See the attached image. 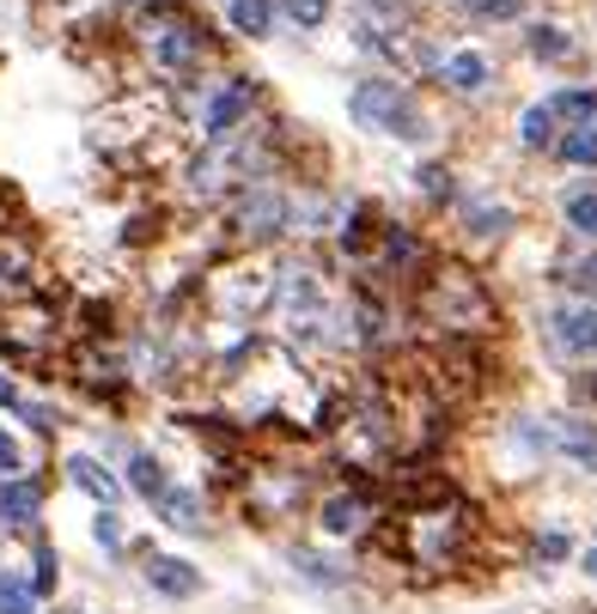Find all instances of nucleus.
<instances>
[{
  "label": "nucleus",
  "instance_id": "9",
  "mask_svg": "<svg viewBox=\"0 0 597 614\" xmlns=\"http://www.w3.org/2000/svg\"><path fill=\"white\" fill-rule=\"evenodd\" d=\"M37 505H43V487L37 481H7V487H0V517L13 523V529L37 523Z\"/></svg>",
  "mask_w": 597,
  "mask_h": 614
},
{
  "label": "nucleus",
  "instance_id": "26",
  "mask_svg": "<svg viewBox=\"0 0 597 614\" xmlns=\"http://www.w3.org/2000/svg\"><path fill=\"white\" fill-rule=\"evenodd\" d=\"M469 225H476L482 237H500V225H512V213L506 208H469Z\"/></svg>",
  "mask_w": 597,
  "mask_h": 614
},
{
  "label": "nucleus",
  "instance_id": "39",
  "mask_svg": "<svg viewBox=\"0 0 597 614\" xmlns=\"http://www.w3.org/2000/svg\"><path fill=\"white\" fill-rule=\"evenodd\" d=\"M585 572H592V578H597V548H592V554H585Z\"/></svg>",
  "mask_w": 597,
  "mask_h": 614
},
{
  "label": "nucleus",
  "instance_id": "37",
  "mask_svg": "<svg viewBox=\"0 0 597 614\" xmlns=\"http://www.w3.org/2000/svg\"><path fill=\"white\" fill-rule=\"evenodd\" d=\"M0 408H25V402H19V390H13L7 378H0Z\"/></svg>",
  "mask_w": 597,
  "mask_h": 614
},
{
  "label": "nucleus",
  "instance_id": "32",
  "mask_svg": "<svg viewBox=\"0 0 597 614\" xmlns=\"http://www.w3.org/2000/svg\"><path fill=\"white\" fill-rule=\"evenodd\" d=\"M98 542H104V548H122V529H117V517H110V511L98 517Z\"/></svg>",
  "mask_w": 597,
  "mask_h": 614
},
{
  "label": "nucleus",
  "instance_id": "22",
  "mask_svg": "<svg viewBox=\"0 0 597 614\" xmlns=\"http://www.w3.org/2000/svg\"><path fill=\"white\" fill-rule=\"evenodd\" d=\"M561 158H567V165H597V134L592 129L567 134V141H561Z\"/></svg>",
  "mask_w": 597,
  "mask_h": 614
},
{
  "label": "nucleus",
  "instance_id": "33",
  "mask_svg": "<svg viewBox=\"0 0 597 614\" xmlns=\"http://www.w3.org/2000/svg\"><path fill=\"white\" fill-rule=\"evenodd\" d=\"M13 469H19V445L0 432V475H13Z\"/></svg>",
  "mask_w": 597,
  "mask_h": 614
},
{
  "label": "nucleus",
  "instance_id": "3",
  "mask_svg": "<svg viewBox=\"0 0 597 614\" xmlns=\"http://www.w3.org/2000/svg\"><path fill=\"white\" fill-rule=\"evenodd\" d=\"M354 122H366V129H378V134H397V141H421L427 134L421 104H414V92L397 86V79H366L354 92Z\"/></svg>",
  "mask_w": 597,
  "mask_h": 614
},
{
  "label": "nucleus",
  "instance_id": "23",
  "mask_svg": "<svg viewBox=\"0 0 597 614\" xmlns=\"http://www.w3.org/2000/svg\"><path fill=\"white\" fill-rule=\"evenodd\" d=\"M372 220H378V213H372V208H354V213H347V225H342V249H366V237H372Z\"/></svg>",
  "mask_w": 597,
  "mask_h": 614
},
{
  "label": "nucleus",
  "instance_id": "31",
  "mask_svg": "<svg viewBox=\"0 0 597 614\" xmlns=\"http://www.w3.org/2000/svg\"><path fill=\"white\" fill-rule=\"evenodd\" d=\"M464 7L482 19H518V0H464Z\"/></svg>",
  "mask_w": 597,
  "mask_h": 614
},
{
  "label": "nucleus",
  "instance_id": "24",
  "mask_svg": "<svg viewBox=\"0 0 597 614\" xmlns=\"http://www.w3.org/2000/svg\"><path fill=\"white\" fill-rule=\"evenodd\" d=\"M280 7H287V19L292 25H323V19H330V0H280Z\"/></svg>",
  "mask_w": 597,
  "mask_h": 614
},
{
  "label": "nucleus",
  "instance_id": "5",
  "mask_svg": "<svg viewBox=\"0 0 597 614\" xmlns=\"http://www.w3.org/2000/svg\"><path fill=\"white\" fill-rule=\"evenodd\" d=\"M146 49H153V62H165V67H201L208 62V25H196V19H184V13H165V19H153V31H146Z\"/></svg>",
  "mask_w": 597,
  "mask_h": 614
},
{
  "label": "nucleus",
  "instance_id": "1",
  "mask_svg": "<svg viewBox=\"0 0 597 614\" xmlns=\"http://www.w3.org/2000/svg\"><path fill=\"white\" fill-rule=\"evenodd\" d=\"M476 542V511H464L457 499H439V505H414L402 517V529H390V548H397L402 566H414L421 578L452 572L457 560Z\"/></svg>",
  "mask_w": 597,
  "mask_h": 614
},
{
  "label": "nucleus",
  "instance_id": "38",
  "mask_svg": "<svg viewBox=\"0 0 597 614\" xmlns=\"http://www.w3.org/2000/svg\"><path fill=\"white\" fill-rule=\"evenodd\" d=\"M7 220H13V201L0 196V232H7Z\"/></svg>",
  "mask_w": 597,
  "mask_h": 614
},
{
  "label": "nucleus",
  "instance_id": "34",
  "mask_svg": "<svg viewBox=\"0 0 597 614\" xmlns=\"http://www.w3.org/2000/svg\"><path fill=\"white\" fill-rule=\"evenodd\" d=\"M421 183L433 189V196H445V189H452V177H445V170H439V165H427V170H421Z\"/></svg>",
  "mask_w": 597,
  "mask_h": 614
},
{
  "label": "nucleus",
  "instance_id": "6",
  "mask_svg": "<svg viewBox=\"0 0 597 614\" xmlns=\"http://www.w3.org/2000/svg\"><path fill=\"white\" fill-rule=\"evenodd\" d=\"M306 493V475H251V511L256 517H287Z\"/></svg>",
  "mask_w": 597,
  "mask_h": 614
},
{
  "label": "nucleus",
  "instance_id": "25",
  "mask_svg": "<svg viewBox=\"0 0 597 614\" xmlns=\"http://www.w3.org/2000/svg\"><path fill=\"white\" fill-rule=\"evenodd\" d=\"M567 220H573V232L597 237V196H573L567 201Z\"/></svg>",
  "mask_w": 597,
  "mask_h": 614
},
{
  "label": "nucleus",
  "instance_id": "27",
  "mask_svg": "<svg viewBox=\"0 0 597 614\" xmlns=\"http://www.w3.org/2000/svg\"><path fill=\"white\" fill-rule=\"evenodd\" d=\"M561 445H567L573 457L597 462V432H585V426H567V432H561Z\"/></svg>",
  "mask_w": 597,
  "mask_h": 614
},
{
  "label": "nucleus",
  "instance_id": "16",
  "mask_svg": "<svg viewBox=\"0 0 597 614\" xmlns=\"http://www.w3.org/2000/svg\"><path fill=\"white\" fill-rule=\"evenodd\" d=\"M165 523H172V529H201V499L196 493H172V487H165Z\"/></svg>",
  "mask_w": 597,
  "mask_h": 614
},
{
  "label": "nucleus",
  "instance_id": "29",
  "mask_svg": "<svg viewBox=\"0 0 597 614\" xmlns=\"http://www.w3.org/2000/svg\"><path fill=\"white\" fill-rule=\"evenodd\" d=\"M385 249H390V261H414V256H421V244H414V237H409V232H402V225H390Z\"/></svg>",
  "mask_w": 597,
  "mask_h": 614
},
{
  "label": "nucleus",
  "instance_id": "4",
  "mask_svg": "<svg viewBox=\"0 0 597 614\" xmlns=\"http://www.w3.org/2000/svg\"><path fill=\"white\" fill-rule=\"evenodd\" d=\"M0 347L13 359H43L55 347V311L43 299L7 304V311H0Z\"/></svg>",
  "mask_w": 597,
  "mask_h": 614
},
{
  "label": "nucleus",
  "instance_id": "12",
  "mask_svg": "<svg viewBox=\"0 0 597 614\" xmlns=\"http://www.w3.org/2000/svg\"><path fill=\"white\" fill-rule=\"evenodd\" d=\"M555 328H561V347H567V354H597V311H567Z\"/></svg>",
  "mask_w": 597,
  "mask_h": 614
},
{
  "label": "nucleus",
  "instance_id": "28",
  "mask_svg": "<svg viewBox=\"0 0 597 614\" xmlns=\"http://www.w3.org/2000/svg\"><path fill=\"white\" fill-rule=\"evenodd\" d=\"M561 280H567V287H585V292H592V287H597V256L567 261V268H561Z\"/></svg>",
  "mask_w": 597,
  "mask_h": 614
},
{
  "label": "nucleus",
  "instance_id": "36",
  "mask_svg": "<svg viewBox=\"0 0 597 614\" xmlns=\"http://www.w3.org/2000/svg\"><path fill=\"white\" fill-rule=\"evenodd\" d=\"M543 554H549V560H561V554H567V536H555V529H549V536H543Z\"/></svg>",
  "mask_w": 597,
  "mask_h": 614
},
{
  "label": "nucleus",
  "instance_id": "14",
  "mask_svg": "<svg viewBox=\"0 0 597 614\" xmlns=\"http://www.w3.org/2000/svg\"><path fill=\"white\" fill-rule=\"evenodd\" d=\"M445 79H452L457 92H482V86H488V62H482V55H452Z\"/></svg>",
  "mask_w": 597,
  "mask_h": 614
},
{
  "label": "nucleus",
  "instance_id": "7",
  "mask_svg": "<svg viewBox=\"0 0 597 614\" xmlns=\"http://www.w3.org/2000/svg\"><path fill=\"white\" fill-rule=\"evenodd\" d=\"M251 98H256L251 79H232V86H220V92H213V104H208V116H201V129H208L213 141H226V134L251 116Z\"/></svg>",
  "mask_w": 597,
  "mask_h": 614
},
{
  "label": "nucleus",
  "instance_id": "40",
  "mask_svg": "<svg viewBox=\"0 0 597 614\" xmlns=\"http://www.w3.org/2000/svg\"><path fill=\"white\" fill-rule=\"evenodd\" d=\"M141 7H165V13H172V0H141Z\"/></svg>",
  "mask_w": 597,
  "mask_h": 614
},
{
  "label": "nucleus",
  "instance_id": "35",
  "mask_svg": "<svg viewBox=\"0 0 597 614\" xmlns=\"http://www.w3.org/2000/svg\"><path fill=\"white\" fill-rule=\"evenodd\" d=\"M153 232H159V220H134V225H129V244H146Z\"/></svg>",
  "mask_w": 597,
  "mask_h": 614
},
{
  "label": "nucleus",
  "instance_id": "13",
  "mask_svg": "<svg viewBox=\"0 0 597 614\" xmlns=\"http://www.w3.org/2000/svg\"><path fill=\"white\" fill-rule=\"evenodd\" d=\"M67 475H74V487H86V493H92V499H104V505L117 499V475H104L92 457H74V462H67Z\"/></svg>",
  "mask_w": 597,
  "mask_h": 614
},
{
  "label": "nucleus",
  "instance_id": "2",
  "mask_svg": "<svg viewBox=\"0 0 597 614\" xmlns=\"http://www.w3.org/2000/svg\"><path fill=\"white\" fill-rule=\"evenodd\" d=\"M414 304H421V316L433 328H445V335H482V328L494 323V299L482 292V280L469 275V268H457V261H439L433 275L421 280Z\"/></svg>",
  "mask_w": 597,
  "mask_h": 614
},
{
  "label": "nucleus",
  "instance_id": "21",
  "mask_svg": "<svg viewBox=\"0 0 597 614\" xmlns=\"http://www.w3.org/2000/svg\"><path fill=\"white\" fill-rule=\"evenodd\" d=\"M531 49L543 55V62H561V55H567L573 43H567V31H555V25H537V31H531Z\"/></svg>",
  "mask_w": 597,
  "mask_h": 614
},
{
  "label": "nucleus",
  "instance_id": "15",
  "mask_svg": "<svg viewBox=\"0 0 597 614\" xmlns=\"http://www.w3.org/2000/svg\"><path fill=\"white\" fill-rule=\"evenodd\" d=\"M592 110H597V92L592 86H579V92H555L549 98V116H567V122H592Z\"/></svg>",
  "mask_w": 597,
  "mask_h": 614
},
{
  "label": "nucleus",
  "instance_id": "11",
  "mask_svg": "<svg viewBox=\"0 0 597 614\" xmlns=\"http://www.w3.org/2000/svg\"><path fill=\"white\" fill-rule=\"evenodd\" d=\"M366 517H372V499L366 493H342V499L323 505V529H330V536H347V529H360Z\"/></svg>",
  "mask_w": 597,
  "mask_h": 614
},
{
  "label": "nucleus",
  "instance_id": "20",
  "mask_svg": "<svg viewBox=\"0 0 597 614\" xmlns=\"http://www.w3.org/2000/svg\"><path fill=\"white\" fill-rule=\"evenodd\" d=\"M518 134H524V146H549V141H555V116H549V104L524 110V122H518Z\"/></svg>",
  "mask_w": 597,
  "mask_h": 614
},
{
  "label": "nucleus",
  "instance_id": "8",
  "mask_svg": "<svg viewBox=\"0 0 597 614\" xmlns=\"http://www.w3.org/2000/svg\"><path fill=\"white\" fill-rule=\"evenodd\" d=\"M280 225H287V201H280L275 189H256V196L239 201V232L244 237H275Z\"/></svg>",
  "mask_w": 597,
  "mask_h": 614
},
{
  "label": "nucleus",
  "instance_id": "19",
  "mask_svg": "<svg viewBox=\"0 0 597 614\" xmlns=\"http://www.w3.org/2000/svg\"><path fill=\"white\" fill-rule=\"evenodd\" d=\"M129 481H134V493H146V499H165V469L153 457H134L129 462Z\"/></svg>",
  "mask_w": 597,
  "mask_h": 614
},
{
  "label": "nucleus",
  "instance_id": "10",
  "mask_svg": "<svg viewBox=\"0 0 597 614\" xmlns=\"http://www.w3.org/2000/svg\"><path fill=\"white\" fill-rule=\"evenodd\" d=\"M146 578H153V590H165V596H196V584H201L184 560H165V554L146 560Z\"/></svg>",
  "mask_w": 597,
  "mask_h": 614
},
{
  "label": "nucleus",
  "instance_id": "18",
  "mask_svg": "<svg viewBox=\"0 0 597 614\" xmlns=\"http://www.w3.org/2000/svg\"><path fill=\"white\" fill-rule=\"evenodd\" d=\"M31 602H37V590H31L25 578L0 572V614H31Z\"/></svg>",
  "mask_w": 597,
  "mask_h": 614
},
{
  "label": "nucleus",
  "instance_id": "17",
  "mask_svg": "<svg viewBox=\"0 0 597 614\" xmlns=\"http://www.w3.org/2000/svg\"><path fill=\"white\" fill-rule=\"evenodd\" d=\"M232 25L244 37H268V0H232Z\"/></svg>",
  "mask_w": 597,
  "mask_h": 614
},
{
  "label": "nucleus",
  "instance_id": "30",
  "mask_svg": "<svg viewBox=\"0 0 597 614\" xmlns=\"http://www.w3.org/2000/svg\"><path fill=\"white\" fill-rule=\"evenodd\" d=\"M55 572H62V566H55V548H37V578H31V590H55Z\"/></svg>",
  "mask_w": 597,
  "mask_h": 614
}]
</instances>
